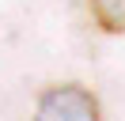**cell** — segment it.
Segmentation results:
<instances>
[{
	"label": "cell",
	"mask_w": 125,
	"mask_h": 121,
	"mask_svg": "<svg viewBox=\"0 0 125 121\" xmlns=\"http://www.w3.org/2000/svg\"><path fill=\"white\" fill-rule=\"evenodd\" d=\"M38 117L46 121H99L102 117V102L95 98V91H87L83 83H53L38 95Z\"/></svg>",
	"instance_id": "cell-1"
},
{
	"label": "cell",
	"mask_w": 125,
	"mask_h": 121,
	"mask_svg": "<svg viewBox=\"0 0 125 121\" xmlns=\"http://www.w3.org/2000/svg\"><path fill=\"white\" fill-rule=\"evenodd\" d=\"M87 8L102 34H125V0H87Z\"/></svg>",
	"instance_id": "cell-2"
}]
</instances>
